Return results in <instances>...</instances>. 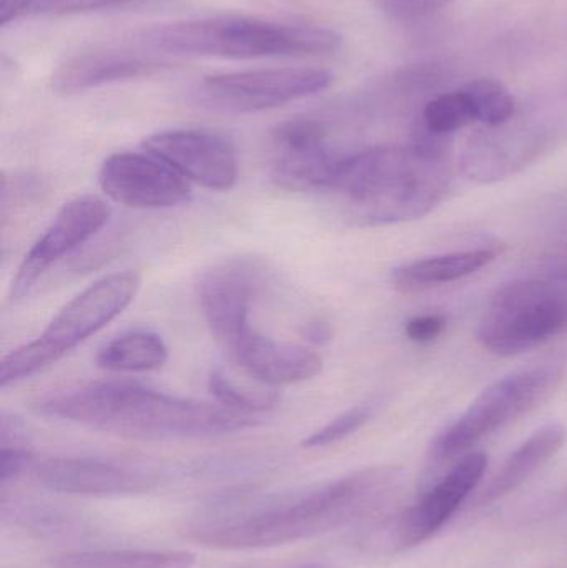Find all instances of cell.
I'll list each match as a JSON object with an SVG mask.
<instances>
[{
    "instance_id": "obj_33",
    "label": "cell",
    "mask_w": 567,
    "mask_h": 568,
    "mask_svg": "<svg viewBox=\"0 0 567 568\" xmlns=\"http://www.w3.org/2000/svg\"><path fill=\"white\" fill-rule=\"evenodd\" d=\"M302 568H323V567H320V566H308V567H302Z\"/></svg>"
},
{
    "instance_id": "obj_4",
    "label": "cell",
    "mask_w": 567,
    "mask_h": 568,
    "mask_svg": "<svg viewBox=\"0 0 567 568\" xmlns=\"http://www.w3.org/2000/svg\"><path fill=\"white\" fill-rule=\"evenodd\" d=\"M150 49L173 55L250 60L336 52L342 36L328 27L222 16L163 23L142 33Z\"/></svg>"
},
{
    "instance_id": "obj_26",
    "label": "cell",
    "mask_w": 567,
    "mask_h": 568,
    "mask_svg": "<svg viewBox=\"0 0 567 568\" xmlns=\"http://www.w3.org/2000/svg\"><path fill=\"white\" fill-rule=\"evenodd\" d=\"M373 413H375V407L372 404L352 407V409L345 410L335 419L330 420L325 426L320 427L312 436L306 437L303 440V447L316 449V447H326L340 443V440L346 439L356 430L362 429L372 419Z\"/></svg>"
},
{
    "instance_id": "obj_25",
    "label": "cell",
    "mask_w": 567,
    "mask_h": 568,
    "mask_svg": "<svg viewBox=\"0 0 567 568\" xmlns=\"http://www.w3.org/2000/svg\"><path fill=\"white\" fill-rule=\"evenodd\" d=\"M209 389L216 403L250 416L269 413L280 403V396L275 389H252V387L242 386L219 369L210 373Z\"/></svg>"
},
{
    "instance_id": "obj_3",
    "label": "cell",
    "mask_w": 567,
    "mask_h": 568,
    "mask_svg": "<svg viewBox=\"0 0 567 568\" xmlns=\"http://www.w3.org/2000/svg\"><path fill=\"white\" fill-rule=\"evenodd\" d=\"M37 413L140 440L209 439L255 427V416L222 404L170 396L133 383H93L50 394Z\"/></svg>"
},
{
    "instance_id": "obj_1",
    "label": "cell",
    "mask_w": 567,
    "mask_h": 568,
    "mask_svg": "<svg viewBox=\"0 0 567 568\" xmlns=\"http://www.w3.org/2000/svg\"><path fill=\"white\" fill-rule=\"evenodd\" d=\"M449 189L448 139L418 130L412 145L342 156L325 192L338 196L356 225L386 226L423 219Z\"/></svg>"
},
{
    "instance_id": "obj_27",
    "label": "cell",
    "mask_w": 567,
    "mask_h": 568,
    "mask_svg": "<svg viewBox=\"0 0 567 568\" xmlns=\"http://www.w3.org/2000/svg\"><path fill=\"white\" fill-rule=\"evenodd\" d=\"M135 0H22V16H65V13L93 12L113 9Z\"/></svg>"
},
{
    "instance_id": "obj_11",
    "label": "cell",
    "mask_w": 567,
    "mask_h": 568,
    "mask_svg": "<svg viewBox=\"0 0 567 568\" xmlns=\"http://www.w3.org/2000/svg\"><path fill=\"white\" fill-rule=\"evenodd\" d=\"M99 182L110 200L133 210L173 209L192 195V186L179 172L145 150L110 155Z\"/></svg>"
},
{
    "instance_id": "obj_2",
    "label": "cell",
    "mask_w": 567,
    "mask_h": 568,
    "mask_svg": "<svg viewBox=\"0 0 567 568\" xmlns=\"http://www.w3.org/2000/svg\"><path fill=\"white\" fill-rule=\"evenodd\" d=\"M399 467L373 466L292 499L190 526L189 539L220 550L285 546L338 529L375 509L395 489Z\"/></svg>"
},
{
    "instance_id": "obj_16",
    "label": "cell",
    "mask_w": 567,
    "mask_h": 568,
    "mask_svg": "<svg viewBox=\"0 0 567 568\" xmlns=\"http://www.w3.org/2000/svg\"><path fill=\"white\" fill-rule=\"evenodd\" d=\"M230 359L263 386H290L318 376L323 359L300 344L283 343L252 326L226 349Z\"/></svg>"
},
{
    "instance_id": "obj_22",
    "label": "cell",
    "mask_w": 567,
    "mask_h": 568,
    "mask_svg": "<svg viewBox=\"0 0 567 568\" xmlns=\"http://www.w3.org/2000/svg\"><path fill=\"white\" fill-rule=\"evenodd\" d=\"M196 557L186 550H82L50 560L52 568H192Z\"/></svg>"
},
{
    "instance_id": "obj_20",
    "label": "cell",
    "mask_w": 567,
    "mask_h": 568,
    "mask_svg": "<svg viewBox=\"0 0 567 568\" xmlns=\"http://www.w3.org/2000/svg\"><path fill=\"white\" fill-rule=\"evenodd\" d=\"M498 252L489 248L466 250V252L445 253L415 260L393 270V283L396 286L413 287L438 286V284L458 282L475 275L479 270L495 262Z\"/></svg>"
},
{
    "instance_id": "obj_8",
    "label": "cell",
    "mask_w": 567,
    "mask_h": 568,
    "mask_svg": "<svg viewBox=\"0 0 567 568\" xmlns=\"http://www.w3.org/2000/svg\"><path fill=\"white\" fill-rule=\"evenodd\" d=\"M325 69H263L205 77L199 87L202 102L236 113L263 112L316 95L332 85Z\"/></svg>"
},
{
    "instance_id": "obj_10",
    "label": "cell",
    "mask_w": 567,
    "mask_h": 568,
    "mask_svg": "<svg viewBox=\"0 0 567 568\" xmlns=\"http://www.w3.org/2000/svg\"><path fill=\"white\" fill-rule=\"evenodd\" d=\"M325 125L318 120L293 119L280 123L270 136V175L288 192H325L342 156L326 143Z\"/></svg>"
},
{
    "instance_id": "obj_17",
    "label": "cell",
    "mask_w": 567,
    "mask_h": 568,
    "mask_svg": "<svg viewBox=\"0 0 567 568\" xmlns=\"http://www.w3.org/2000/svg\"><path fill=\"white\" fill-rule=\"evenodd\" d=\"M153 57L129 50H92L72 57L57 69L52 87L60 93H77L123 80L153 75L165 67Z\"/></svg>"
},
{
    "instance_id": "obj_23",
    "label": "cell",
    "mask_w": 567,
    "mask_h": 568,
    "mask_svg": "<svg viewBox=\"0 0 567 568\" xmlns=\"http://www.w3.org/2000/svg\"><path fill=\"white\" fill-rule=\"evenodd\" d=\"M475 122V109L463 89L435 97L426 103L422 113V129L445 139Z\"/></svg>"
},
{
    "instance_id": "obj_21",
    "label": "cell",
    "mask_w": 567,
    "mask_h": 568,
    "mask_svg": "<svg viewBox=\"0 0 567 568\" xmlns=\"http://www.w3.org/2000/svg\"><path fill=\"white\" fill-rule=\"evenodd\" d=\"M169 361V347L153 331L136 329L120 334L97 353L100 369L110 373H150Z\"/></svg>"
},
{
    "instance_id": "obj_14",
    "label": "cell",
    "mask_w": 567,
    "mask_h": 568,
    "mask_svg": "<svg viewBox=\"0 0 567 568\" xmlns=\"http://www.w3.org/2000/svg\"><path fill=\"white\" fill-rule=\"evenodd\" d=\"M486 467L488 456L485 453L462 456L446 476L399 514L393 529L395 547L409 549L432 539L472 496L482 483Z\"/></svg>"
},
{
    "instance_id": "obj_19",
    "label": "cell",
    "mask_w": 567,
    "mask_h": 568,
    "mask_svg": "<svg viewBox=\"0 0 567 568\" xmlns=\"http://www.w3.org/2000/svg\"><path fill=\"white\" fill-rule=\"evenodd\" d=\"M565 443L566 429L561 424L539 427L505 460L479 496V504L489 506L525 486L561 450Z\"/></svg>"
},
{
    "instance_id": "obj_9",
    "label": "cell",
    "mask_w": 567,
    "mask_h": 568,
    "mask_svg": "<svg viewBox=\"0 0 567 568\" xmlns=\"http://www.w3.org/2000/svg\"><path fill=\"white\" fill-rule=\"evenodd\" d=\"M266 270L253 258H230L205 273L199 284L200 307L210 333L230 349L250 327V311L266 282Z\"/></svg>"
},
{
    "instance_id": "obj_29",
    "label": "cell",
    "mask_w": 567,
    "mask_h": 568,
    "mask_svg": "<svg viewBox=\"0 0 567 568\" xmlns=\"http://www.w3.org/2000/svg\"><path fill=\"white\" fill-rule=\"evenodd\" d=\"M32 463V453L26 446H2V450H0V483L2 486L22 476Z\"/></svg>"
},
{
    "instance_id": "obj_30",
    "label": "cell",
    "mask_w": 567,
    "mask_h": 568,
    "mask_svg": "<svg viewBox=\"0 0 567 568\" xmlns=\"http://www.w3.org/2000/svg\"><path fill=\"white\" fill-rule=\"evenodd\" d=\"M446 321L442 314H425L406 323L405 333L415 343H432L445 331Z\"/></svg>"
},
{
    "instance_id": "obj_12",
    "label": "cell",
    "mask_w": 567,
    "mask_h": 568,
    "mask_svg": "<svg viewBox=\"0 0 567 568\" xmlns=\"http://www.w3.org/2000/svg\"><path fill=\"white\" fill-rule=\"evenodd\" d=\"M142 149L169 163L186 182L226 192L239 179V160L232 140L206 129H180L155 133Z\"/></svg>"
},
{
    "instance_id": "obj_28",
    "label": "cell",
    "mask_w": 567,
    "mask_h": 568,
    "mask_svg": "<svg viewBox=\"0 0 567 568\" xmlns=\"http://www.w3.org/2000/svg\"><path fill=\"white\" fill-rule=\"evenodd\" d=\"M452 2L453 0H379L386 13L403 22L438 12Z\"/></svg>"
},
{
    "instance_id": "obj_6",
    "label": "cell",
    "mask_w": 567,
    "mask_h": 568,
    "mask_svg": "<svg viewBox=\"0 0 567 568\" xmlns=\"http://www.w3.org/2000/svg\"><path fill=\"white\" fill-rule=\"evenodd\" d=\"M566 367V357L555 354L489 384L472 406L439 434L433 444L435 459L465 456L486 437L533 413L558 389Z\"/></svg>"
},
{
    "instance_id": "obj_18",
    "label": "cell",
    "mask_w": 567,
    "mask_h": 568,
    "mask_svg": "<svg viewBox=\"0 0 567 568\" xmlns=\"http://www.w3.org/2000/svg\"><path fill=\"white\" fill-rule=\"evenodd\" d=\"M488 133L473 136L462 153V170L468 179L479 183L499 182L525 169L543 149L539 135H509L499 126Z\"/></svg>"
},
{
    "instance_id": "obj_24",
    "label": "cell",
    "mask_w": 567,
    "mask_h": 568,
    "mask_svg": "<svg viewBox=\"0 0 567 568\" xmlns=\"http://www.w3.org/2000/svg\"><path fill=\"white\" fill-rule=\"evenodd\" d=\"M475 109L476 122L486 129L506 125L516 113L515 97L495 79H476L463 87Z\"/></svg>"
},
{
    "instance_id": "obj_32",
    "label": "cell",
    "mask_w": 567,
    "mask_h": 568,
    "mask_svg": "<svg viewBox=\"0 0 567 568\" xmlns=\"http://www.w3.org/2000/svg\"><path fill=\"white\" fill-rule=\"evenodd\" d=\"M556 268H558L556 276L567 280V240L563 243L561 250H559V255L556 256Z\"/></svg>"
},
{
    "instance_id": "obj_7",
    "label": "cell",
    "mask_w": 567,
    "mask_h": 568,
    "mask_svg": "<svg viewBox=\"0 0 567 568\" xmlns=\"http://www.w3.org/2000/svg\"><path fill=\"white\" fill-rule=\"evenodd\" d=\"M567 327V280H523L496 291L476 336L489 353L512 357L535 349Z\"/></svg>"
},
{
    "instance_id": "obj_31",
    "label": "cell",
    "mask_w": 567,
    "mask_h": 568,
    "mask_svg": "<svg viewBox=\"0 0 567 568\" xmlns=\"http://www.w3.org/2000/svg\"><path fill=\"white\" fill-rule=\"evenodd\" d=\"M303 336L313 344H323L332 339V329L326 323H308L303 329Z\"/></svg>"
},
{
    "instance_id": "obj_15",
    "label": "cell",
    "mask_w": 567,
    "mask_h": 568,
    "mask_svg": "<svg viewBox=\"0 0 567 568\" xmlns=\"http://www.w3.org/2000/svg\"><path fill=\"white\" fill-rule=\"evenodd\" d=\"M36 476L47 489L69 496H129L145 493L156 483L142 470L87 457L43 460Z\"/></svg>"
},
{
    "instance_id": "obj_13",
    "label": "cell",
    "mask_w": 567,
    "mask_h": 568,
    "mask_svg": "<svg viewBox=\"0 0 567 568\" xmlns=\"http://www.w3.org/2000/svg\"><path fill=\"white\" fill-rule=\"evenodd\" d=\"M109 219L110 206L99 196H79L65 203L20 263L16 278L10 284V300L26 297L47 270L93 239Z\"/></svg>"
},
{
    "instance_id": "obj_5",
    "label": "cell",
    "mask_w": 567,
    "mask_h": 568,
    "mask_svg": "<svg viewBox=\"0 0 567 568\" xmlns=\"http://www.w3.org/2000/svg\"><path fill=\"white\" fill-rule=\"evenodd\" d=\"M140 283L139 273L119 272L90 284L57 313L37 339L17 347L0 361V387L3 389L45 369L99 333L132 304Z\"/></svg>"
}]
</instances>
